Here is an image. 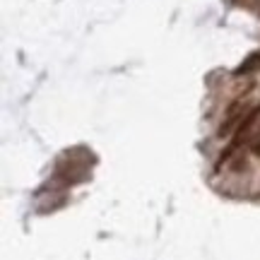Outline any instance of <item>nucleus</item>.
Listing matches in <instances>:
<instances>
[{
	"label": "nucleus",
	"instance_id": "obj_1",
	"mask_svg": "<svg viewBox=\"0 0 260 260\" xmlns=\"http://www.w3.org/2000/svg\"><path fill=\"white\" fill-rule=\"evenodd\" d=\"M258 118H260V106H251L246 114H244V118L239 121V126H236V135H234V140H231V145L227 147V152L222 154V159H219V166L241 147V142H244V137H248L251 135V130H253V126L258 123Z\"/></svg>",
	"mask_w": 260,
	"mask_h": 260
},
{
	"label": "nucleus",
	"instance_id": "obj_2",
	"mask_svg": "<svg viewBox=\"0 0 260 260\" xmlns=\"http://www.w3.org/2000/svg\"><path fill=\"white\" fill-rule=\"evenodd\" d=\"M256 70H260V51L251 53L244 63L234 70V75H251V72H256Z\"/></svg>",
	"mask_w": 260,
	"mask_h": 260
},
{
	"label": "nucleus",
	"instance_id": "obj_3",
	"mask_svg": "<svg viewBox=\"0 0 260 260\" xmlns=\"http://www.w3.org/2000/svg\"><path fill=\"white\" fill-rule=\"evenodd\" d=\"M251 154L260 157V128H258V132L251 137Z\"/></svg>",
	"mask_w": 260,
	"mask_h": 260
}]
</instances>
